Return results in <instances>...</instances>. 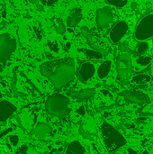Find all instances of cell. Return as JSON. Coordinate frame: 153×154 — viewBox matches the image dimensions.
I'll return each mask as SVG.
<instances>
[{
  "label": "cell",
  "instance_id": "cell-1",
  "mask_svg": "<svg viewBox=\"0 0 153 154\" xmlns=\"http://www.w3.org/2000/svg\"><path fill=\"white\" fill-rule=\"evenodd\" d=\"M41 72L55 88H60L74 79L75 60L72 58H65L44 62L41 66Z\"/></svg>",
  "mask_w": 153,
  "mask_h": 154
},
{
  "label": "cell",
  "instance_id": "cell-2",
  "mask_svg": "<svg viewBox=\"0 0 153 154\" xmlns=\"http://www.w3.org/2000/svg\"><path fill=\"white\" fill-rule=\"evenodd\" d=\"M104 143L109 152H114L126 144L125 138L111 125L105 122L101 126Z\"/></svg>",
  "mask_w": 153,
  "mask_h": 154
},
{
  "label": "cell",
  "instance_id": "cell-3",
  "mask_svg": "<svg viewBox=\"0 0 153 154\" xmlns=\"http://www.w3.org/2000/svg\"><path fill=\"white\" fill-rule=\"evenodd\" d=\"M69 100L61 94H53L46 102V111L53 116H64L69 113Z\"/></svg>",
  "mask_w": 153,
  "mask_h": 154
},
{
  "label": "cell",
  "instance_id": "cell-4",
  "mask_svg": "<svg viewBox=\"0 0 153 154\" xmlns=\"http://www.w3.org/2000/svg\"><path fill=\"white\" fill-rule=\"evenodd\" d=\"M16 40L10 33L0 35V71H2L16 49Z\"/></svg>",
  "mask_w": 153,
  "mask_h": 154
},
{
  "label": "cell",
  "instance_id": "cell-5",
  "mask_svg": "<svg viewBox=\"0 0 153 154\" xmlns=\"http://www.w3.org/2000/svg\"><path fill=\"white\" fill-rule=\"evenodd\" d=\"M136 40L144 42L145 40L153 36V14H149L143 17L138 25L134 32Z\"/></svg>",
  "mask_w": 153,
  "mask_h": 154
},
{
  "label": "cell",
  "instance_id": "cell-6",
  "mask_svg": "<svg viewBox=\"0 0 153 154\" xmlns=\"http://www.w3.org/2000/svg\"><path fill=\"white\" fill-rule=\"evenodd\" d=\"M114 20V14L109 6H104L96 12V23L101 29L106 28Z\"/></svg>",
  "mask_w": 153,
  "mask_h": 154
},
{
  "label": "cell",
  "instance_id": "cell-7",
  "mask_svg": "<svg viewBox=\"0 0 153 154\" xmlns=\"http://www.w3.org/2000/svg\"><path fill=\"white\" fill-rule=\"evenodd\" d=\"M128 24L126 22L124 21H120L118 22L110 31L109 33V38L110 41L116 44L118 42H120V41L124 38V36L126 34L127 31H128Z\"/></svg>",
  "mask_w": 153,
  "mask_h": 154
},
{
  "label": "cell",
  "instance_id": "cell-8",
  "mask_svg": "<svg viewBox=\"0 0 153 154\" xmlns=\"http://www.w3.org/2000/svg\"><path fill=\"white\" fill-rule=\"evenodd\" d=\"M122 96L129 102L138 104V105H144L150 102V98L144 93L139 91H131L126 90L122 93Z\"/></svg>",
  "mask_w": 153,
  "mask_h": 154
},
{
  "label": "cell",
  "instance_id": "cell-9",
  "mask_svg": "<svg viewBox=\"0 0 153 154\" xmlns=\"http://www.w3.org/2000/svg\"><path fill=\"white\" fill-rule=\"evenodd\" d=\"M16 111V107L10 102L3 100L0 102V122H5Z\"/></svg>",
  "mask_w": 153,
  "mask_h": 154
},
{
  "label": "cell",
  "instance_id": "cell-10",
  "mask_svg": "<svg viewBox=\"0 0 153 154\" xmlns=\"http://www.w3.org/2000/svg\"><path fill=\"white\" fill-rule=\"evenodd\" d=\"M95 72V66L91 62H84L79 68V77L85 82L88 81L94 76Z\"/></svg>",
  "mask_w": 153,
  "mask_h": 154
},
{
  "label": "cell",
  "instance_id": "cell-11",
  "mask_svg": "<svg viewBox=\"0 0 153 154\" xmlns=\"http://www.w3.org/2000/svg\"><path fill=\"white\" fill-rule=\"evenodd\" d=\"M82 19V9L79 7H76L72 10L70 13L68 20H67V25L69 27H75Z\"/></svg>",
  "mask_w": 153,
  "mask_h": 154
},
{
  "label": "cell",
  "instance_id": "cell-12",
  "mask_svg": "<svg viewBox=\"0 0 153 154\" xmlns=\"http://www.w3.org/2000/svg\"><path fill=\"white\" fill-rule=\"evenodd\" d=\"M95 91L92 88H87V89H83L80 91H72L69 93V96L71 97L74 99H77L78 101H83L86 99L90 98L94 95Z\"/></svg>",
  "mask_w": 153,
  "mask_h": 154
},
{
  "label": "cell",
  "instance_id": "cell-13",
  "mask_svg": "<svg viewBox=\"0 0 153 154\" xmlns=\"http://www.w3.org/2000/svg\"><path fill=\"white\" fill-rule=\"evenodd\" d=\"M52 131V128L45 123H40L36 125L35 129H34V134L35 136L40 139L42 140L46 137L47 134H49L50 132Z\"/></svg>",
  "mask_w": 153,
  "mask_h": 154
},
{
  "label": "cell",
  "instance_id": "cell-14",
  "mask_svg": "<svg viewBox=\"0 0 153 154\" xmlns=\"http://www.w3.org/2000/svg\"><path fill=\"white\" fill-rule=\"evenodd\" d=\"M85 152H86L85 148L78 141H74L70 143L66 150V154H85Z\"/></svg>",
  "mask_w": 153,
  "mask_h": 154
},
{
  "label": "cell",
  "instance_id": "cell-15",
  "mask_svg": "<svg viewBox=\"0 0 153 154\" xmlns=\"http://www.w3.org/2000/svg\"><path fill=\"white\" fill-rule=\"evenodd\" d=\"M111 67H112V62L110 60H106L104 61L100 67L98 68V70H97V75L100 79H105L108 76L110 70H111Z\"/></svg>",
  "mask_w": 153,
  "mask_h": 154
},
{
  "label": "cell",
  "instance_id": "cell-16",
  "mask_svg": "<svg viewBox=\"0 0 153 154\" xmlns=\"http://www.w3.org/2000/svg\"><path fill=\"white\" fill-rule=\"evenodd\" d=\"M82 52H84V54L92 60H101L103 58V54L98 51H95V50H87V49H81L80 50Z\"/></svg>",
  "mask_w": 153,
  "mask_h": 154
},
{
  "label": "cell",
  "instance_id": "cell-17",
  "mask_svg": "<svg viewBox=\"0 0 153 154\" xmlns=\"http://www.w3.org/2000/svg\"><path fill=\"white\" fill-rule=\"evenodd\" d=\"M151 81V77L147 74H140L133 77L131 82L135 84H146Z\"/></svg>",
  "mask_w": 153,
  "mask_h": 154
},
{
  "label": "cell",
  "instance_id": "cell-18",
  "mask_svg": "<svg viewBox=\"0 0 153 154\" xmlns=\"http://www.w3.org/2000/svg\"><path fill=\"white\" fill-rule=\"evenodd\" d=\"M81 32H82V35L85 37V39L87 41L88 44L93 46V40H92V34H91V31L89 29H87V27L86 26H83L81 28Z\"/></svg>",
  "mask_w": 153,
  "mask_h": 154
},
{
  "label": "cell",
  "instance_id": "cell-19",
  "mask_svg": "<svg viewBox=\"0 0 153 154\" xmlns=\"http://www.w3.org/2000/svg\"><path fill=\"white\" fill-rule=\"evenodd\" d=\"M137 64L140 66H148L151 62V57L150 56H141L136 59Z\"/></svg>",
  "mask_w": 153,
  "mask_h": 154
},
{
  "label": "cell",
  "instance_id": "cell-20",
  "mask_svg": "<svg viewBox=\"0 0 153 154\" xmlns=\"http://www.w3.org/2000/svg\"><path fill=\"white\" fill-rule=\"evenodd\" d=\"M109 5H113V6H115V7H118V8H122L124 7L129 0H106Z\"/></svg>",
  "mask_w": 153,
  "mask_h": 154
},
{
  "label": "cell",
  "instance_id": "cell-21",
  "mask_svg": "<svg viewBox=\"0 0 153 154\" xmlns=\"http://www.w3.org/2000/svg\"><path fill=\"white\" fill-rule=\"evenodd\" d=\"M148 47H149L148 42H142L139 44L138 48H137V52L140 53V54H142V53H143V52L148 49Z\"/></svg>",
  "mask_w": 153,
  "mask_h": 154
},
{
  "label": "cell",
  "instance_id": "cell-22",
  "mask_svg": "<svg viewBox=\"0 0 153 154\" xmlns=\"http://www.w3.org/2000/svg\"><path fill=\"white\" fill-rule=\"evenodd\" d=\"M66 32V27H65V24L62 23V21L60 20V23H59V25L57 26V32L60 33V34H64Z\"/></svg>",
  "mask_w": 153,
  "mask_h": 154
},
{
  "label": "cell",
  "instance_id": "cell-23",
  "mask_svg": "<svg viewBox=\"0 0 153 154\" xmlns=\"http://www.w3.org/2000/svg\"><path fill=\"white\" fill-rule=\"evenodd\" d=\"M9 141H10V143H12V145L15 147V146L18 144L19 138H18L17 135H10V136H9Z\"/></svg>",
  "mask_w": 153,
  "mask_h": 154
},
{
  "label": "cell",
  "instance_id": "cell-24",
  "mask_svg": "<svg viewBox=\"0 0 153 154\" xmlns=\"http://www.w3.org/2000/svg\"><path fill=\"white\" fill-rule=\"evenodd\" d=\"M28 151V147L26 145H22L21 147H19L16 151L15 154H26Z\"/></svg>",
  "mask_w": 153,
  "mask_h": 154
},
{
  "label": "cell",
  "instance_id": "cell-25",
  "mask_svg": "<svg viewBox=\"0 0 153 154\" xmlns=\"http://www.w3.org/2000/svg\"><path fill=\"white\" fill-rule=\"evenodd\" d=\"M78 114H79V115H81V116H84L85 114H86V111H85V107L82 106H80L78 109Z\"/></svg>",
  "mask_w": 153,
  "mask_h": 154
},
{
  "label": "cell",
  "instance_id": "cell-26",
  "mask_svg": "<svg viewBox=\"0 0 153 154\" xmlns=\"http://www.w3.org/2000/svg\"><path fill=\"white\" fill-rule=\"evenodd\" d=\"M10 131H11V129H10V128H9V129H6L5 131H4V132L0 134V139H2V138H3L5 134H7V133H8V132H10Z\"/></svg>",
  "mask_w": 153,
  "mask_h": 154
},
{
  "label": "cell",
  "instance_id": "cell-27",
  "mask_svg": "<svg viewBox=\"0 0 153 154\" xmlns=\"http://www.w3.org/2000/svg\"><path fill=\"white\" fill-rule=\"evenodd\" d=\"M127 152H128L130 154H137V152H136L135 151H133V149H131V148H129V149L127 150Z\"/></svg>",
  "mask_w": 153,
  "mask_h": 154
},
{
  "label": "cell",
  "instance_id": "cell-28",
  "mask_svg": "<svg viewBox=\"0 0 153 154\" xmlns=\"http://www.w3.org/2000/svg\"><path fill=\"white\" fill-rule=\"evenodd\" d=\"M142 154H150V153H149V152H148L147 151H144V152H142Z\"/></svg>",
  "mask_w": 153,
  "mask_h": 154
},
{
  "label": "cell",
  "instance_id": "cell-29",
  "mask_svg": "<svg viewBox=\"0 0 153 154\" xmlns=\"http://www.w3.org/2000/svg\"><path fill=\"white\" fill-rule=\"evenodd\" d=\"M2 97V92H1V88H0V98Z\"/></svg>",
  "mask_w": 153,
  "mask_h": 154
}]
</instances>
